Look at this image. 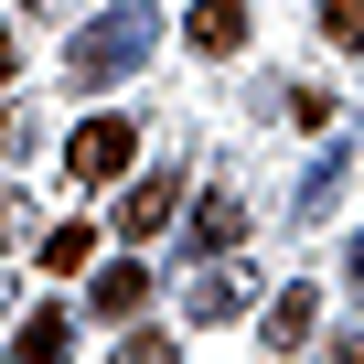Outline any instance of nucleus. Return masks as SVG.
<instances>
[{"label": "nucleus", "instance_id": "f257e3e1", "mask_svg": "<svg viewBox=\"0 0 364 364\" xmlns=\"http://www.w3.org/2000/svg\"><path fill=\"white\" fill-rule=\"evenodd\" d=\"M150 43H161V11H150V0H107V11L65 43V75L75 86H118V75L150 65Z\"/></svg>", "mask_w": 364, "mask_h": 364}, {"label": "nucleus", "instance_id": "f03ea898", "mask_svg": "<svg viewBox=\"0 0 364 364\" xmlns=\"http://www.w3.org/2000/svg\"><path fill=\"white\" fill-rule=\"evenodd\" d=\"M129 161H139V129H129V118H86V129L65 139V171H75V182H118Z\"/></svg>", "mask_w": 364, "mask_h": 364}, {"label": "nucleus", "instance_id": "7ed1b4c3", "mask_svg": "<svg viewBox=\"0 0 364 364\" xmlns=\"http://www.w3.org/2000/svg\"><path fill=\"white\" fill-rule=\"evenodd\" d=\"M171 215H182V182H171V171H139L129 193H118V236H129V247H139V236H161Z\"/></svg>", "mask_w": 364, "mask_h": 364}, {"label": "nucleus", "instance_id": "20e7f679", "mask_svg": "<svg viewBox=\"0 0 364 364\" xmlns=\"http://www.w3.org/2000/svg\"><path fill=\"white\" fill-rule=\"evenodd\" d=\"M311 332H321V289L300 279V289L268 300V353H311Z\"/></svg>", "mask_w": 364, "mask_h": 364}, {"label": "nucleus", "instance_id": "39448f33", "mask_svg": "<svg viewBox=\"0 0 364 364\" xmlns=\"http://www.w3.org/2000/svg\"><path fill=\"white\" fill-rule=\"evenodd\" d=\"M193 247H204V257H236V247H247V204H236V193H204V204H193Z\"/></svg>", "mask_w": 364, "mask_h": 364}, {"label": "nucleus", "instance_id": "423d86ee", "mask_svg": "<svg viewBox=\"0 0 364 364\" xmlns=\"http://www.w3.org/2000/svg\"><path fill=\"white\" fill-rule=\"evenodd\" d=\"M139 311H150V268H139V257L97 268V321H139Z\"/></svg>", "mask_w": 364, "mask_h": 364}, {"label": "nucleus", "instance_id": "0eeeda50", "mask_svg": "<svg viewBox=\"0 0 364 364\" xmlns=\"http://www.w3.org/2000/svg\"><path fill=\"white\" fill-rule=\"evenodd\" d=\"M182 311H193V321H236V311H247V268H236V257H225V268H204Z\"/></svg>", "mask_w": 364, "mask_h": 364}, {"label": "nucleus", "instance_id": "6e6552de", "mask_svg": "<svg viewBox=\"0 0 364 364\" xmlns=\"http://www.w3.org/2000/svg\"><path fill=\"white\" fill-rule=\"evenodd\" d=\"M65 353H75V321H65V311H33V321L11 332V364H65Z\"/></svg>", "mask_w": 364, "mask_h": 364}, {"label": "nucleus", "instance_id": "1a4fd4ad", "mask_svg": "<svg viewBox=\"0 0 364 364\" xmlns=\"http://www.w3.org/2000/svg\"><path fill=\"white\" fill-rule=\"evenodd\" d=\"M247 43V0H193V54H236Z\"/></svg>", "mask_w": 364, "mask_h": 364}, {"label": "nucleus", "instance_id": "9d476101", "mask_svg": "<svg viewBox=\"0 0 364 364\" xmlns=\"http://www.w3.org/2000/svg\"><path fill=\"white\" fill-rule=\"evenodd\" d=\"M86 257H97V236H86V225H54V236H43V268H54V279H65V268H86Z\"/></svg>", "mask_w": 364, "mask_h": 364}, {"label": "nucleus", "instance_id": "9b49d317", "mask_svg": "<svg viewBox=\"0 0 364 364\" xmlns=\"http://www.w3.org/2000/svg\"><path fill=\"white\" fill-rule=\"evenodd\" d=\"M321 33H332L343 54H364V0H321Z\"/></svg>", "mask_w": 364, "mask_h": 364}, {"label": "nucleus", "instance_id": "f8f14e48", "mask_svg": "<svg viewBox=\"0 0 364 364\" xmlns=\"http://www.w3.org/2000/svg\"><path fill=\"white\" fill-rule=\"evenodd\" d=\"M332 193H343V150H332V161H321V171L300 182V215H332Z\"/></svg>", "mask_w": 364, "mask_h": 364}, {"label": "nucleus", "instance_id": "ddd939ff", "mask_svg": "<svg viewBox=\"0 0 364 364\" xmlns=\"http://www.w3.org/2000/svg\"><path fill=\"white\" fill-rule=\"evenodd\" d=\"M118 364H182V353H171L161 332H129V343H118Z\"/></svg>", "mask_w": 364, "mask_h": 364}, {"label": "nucleus", "instance_id": "4468645a", "mask_svg": "<svg viewBox=\"0 0 364 364\" xmlns=\"http://www.w3.org/2000/svg\"><path fill=\"white\" fill-rule=\"evenodd\" d=\"M22 150H33V118H22V107H0V161H22Z\"/></svg>", "mask_w": 364, "mask_h": 364}, {"label": "nucleus", "instance_id": "2eb2a0df", "mask_svg": "<svg viewBox=\"0 0 364 364\" xmlns=\"http://www.w3.org/2000/svg\"><path fill=\"white\" fill-rule=\"evenodd\" d=\"M11 65H22V43H11V22H0V86H11Z\"/></svg>", "mask_w": 364, "mask_h": 364}, {"label": "nucleus", "instance_id": "dca6fc26", "mask_svg": "<svg viewBox=\"0 0 364 364\" xmlns=\"http://www.w3.org/2000/svg\"><path fill=\"white\" fill-rule=\"evenodd\" d=\"M11 225H22V193H0V247H11Z\"/></svg>", "mask_w": 364, "mask_h": 364}, {"label": "nucleus", "instance_id": "f3484780", "mask_svg": "<svg viewBox=\"0 0 364 364\" xmlns=\"http://www.w3.org/2000/svg\"><path fill=\"white\" fill-rule=\"evenodd\" d=\"M332 364H364V343H332Z\"/></svg>", "mask_w": 364, "mask_h": 364}, {"label": "nucleus", "instance_id": "a211bd4d", "mask_svg": "<svg viewBox=\"0 0 364 364\" xmlns=\"http://www.w3.org/2000/svg\"><path fill=\"white\" fill-rule=\"evenodd\" d=\"M33 11H54V0H33Z\"/></svg>", "mask_w": 364, "mask_h": 364}]
</instances>
